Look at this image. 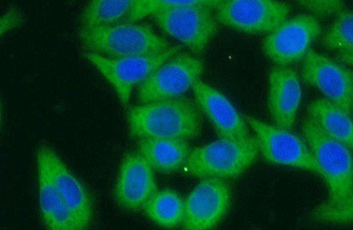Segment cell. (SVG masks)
Wrapping results in <instances>:
<instances>
[{
	"label": "cell",
	"mask_w": 353,
	"mask_h": 230,
	"mask_svg": "<svg viewBox=\"0 0 353 230\" xmlns=\"http://www.w3.org/2000/svg\"><path fill=\"white\" fill-rule=\"evenodd\" d=\"M37 163L40 208L44 225L53 230L83 229L56 188L46 164L39 157H37Z\"/></svg>",
	"instance_id": "e0dca14e"
},
{
	"label": "cell",
	"mask_w": 353,
	"mask_h": 230,
	"mask_svg": "<svg viewBox=\"0 0 353 230\" xmlns=\"http://www.w3.org/2000/svg\"><path fill=\"white\" fill-rule=\"evenodd\" d=\"M302 132L329 189V200L325 204L339 206L352 191L353 151L331 137L310 117L305 119Z\"/></svg>",
	"instance_id": "7a4b0ae2"
},
{
	"label": "cell",
	"mask_w": 353,
	"mask_h": 230,
	"mask_svg": "<svg viewBox=\"0 0 353 230\" xmlns=\"http://www.w3.org/2000/svg\"><path fill=\"white\" fill-rule=\"evenodd\" d=\"M259 142L260 152L268 162L307 170L321 176L319 165L308 144L288 129L266 124L250 115H245Z\"/></svg>",
	"instance_id": "8992f818"
},
{
	"label": "cell",
	"mask_w": 353,
	"mask_h": 230,
	"mask_svg": "<svg viewBox=\"0 0 353 230\" xmlns=\"http://www.w3.org/2000/svg\"><path fill=\"white\" fill-rule=\"evenodd\" d=\"M260 153L256 137L220 138L191 151L183 168L199 178H235L253 165Z\"/></svg>",
	"instance_id": "3957f363"
},
{
	"label": "cell",
	"mask_w": 353,
	"mask_h": 230,
	"mask_svg": "<svg viewBox=\"0 0 353 230\" xmlns=\"http://www.w3.org/2000/svg\"><path fill=\"white\" fill-rule=\"evenodd\" d=\"M138 150L154 171L163 174H169L182 169L191 153L187 140L178 138L140 140Z\"/></svg>",
	"instance_id": "ac0fdd59"
},
{
	"label": "cell",
	"mask_w": 353,
	"mask_h": 230,
	"mask_svg": "<svg viewBox=\"0 0 353 230\" xmlns=\"http://www.w3.org/2000/svg\"><path fill=\"white\" fill-rule=\"evenodd\" d=\"M135 0H90L81 15L83 28L116 24L134 8Z\"/></svg>",
	"instance_id": "44dd1931"
},
{
	"label": "cell",
	"mask_w": 353,
	"mask_h": 230,
	"mask_svg": "<svg viewBox=\"0 0 353 230\" xmlns=\"http://www.w3.org/2000/svg\"><path fill=\"white\" fill-rule=\"evenodd\" d=\"M302 75L305 83L316 88L325 99L353 112V71L319 52L309 49L304 57Z\"/></svg>",
	"instance_id": "8fae6325"
},
{
	"label": "cell",
	"mask_w": 353,
	"mask_h": 230,
	"mask_svg": "<svg viewBox=\"0 0 353 230\" xmlns=\"http://www.w3.org/2000/svg\"><path fill=\"white\" fill-rule=\"evenodd\" d=\"M301 102L299 75L286 67L273 68L269 77V110L277 127L292 131Z\"/></svg>",
	"instance_id": "2e32d148"
},
{
	"label": "cell",
	"mask_w": 353,
	"mask_h": 230,
	"mask_svg": "<svg viewBox=\"0 0 353 230\" xmlns=\"http://www.w3.org/2000/svg\"><path fill=\"white\" fill-rule=\"evenodd\" d=\"M151 220L163 228L172 229L183 223L185 218V201L176 191H157L143 208Z\"/></svg>",
	"instance_id": "ffe728a7"
},
{
	"label": "cell",
	"mask_w": 353,
	"mask_h": 230,
	"mask_svg": "<svg viewBox=\"0 0 353 230\" xmlns=\"http://www.w3.org/2000/svg\"><path fill=\"white\" fill-rule=\"evenodd\" d=\"M337 58H339V61L345 62L353 68V53L339 52L337 55Z\"/></svg>",
	"instance_id": "4316f807"
},
{
	"label": "cell",
	"mask_w": 353,
	"mask_h": 230,
	"mask_svg": "<svg viewBox=\"0 0 353 230\" xmlns=\"http://www.w3.org/2000/svg\"><path fill=\"white\" fill-rule=\"evenodd\" d=\"M308 115L324 132L353 151V119L351 113L327 99L314 100Z\"/></svg>",
	"instance_id": "d6986e66"
},
{
	"label": "cell",
	"mask_w": 353,
	"mask_h": 230,
	"mask_svg": "<svg viewBox=\"0 0 353 230\" xmlns=\"http://www.w3.org/2000/svg\"><path fill=\"white\" fill-rule=\"evenodd\" d=\"M181 49V46H175L154 55L125 58H108L91 52H85L83 56L112 85L122 105L127 106L134 87L146 81L163 63L179 55Z\"/></svg>",
	"instance_id": "5b68a950"
},
{
	"label": "cell",
	"mask_w": 353,
	"mask_h": 230,
	"mask_svg": "<svg viewBox=\"0 0 353 230\" xmlns=\"http://www.w3.org/2000/svg\"><path fill=\"white\" fill-rule=\"evenodd\" d=\"M24 15L18 8H10L2 15L0 21V31L1 36L10 32V31L17 30L24 23Z\"/></svg>",
	"instance_id": "484cf974"
},
{
	"label": "cell",
	"mask_w": 353,
	"mask_h": 230,
	"mask_svg": "<svg viewBox=\"0 0 353 230\" xmlns=\"http://www.w3.org/2000/svg\"><path fill=\"white\" fill-rule=\"evenodd\" d=\"M321 27L314 15H299L271 31L263 40V51L276 64L286 67L304 59Z\"/></svg>",
	"instance_id": "30bf717a"
},
{
	"label": "cell",
	"mask_w": 353,
	"mask_h": 230,
	"mask_svg": "<svg viewBox=\"0 0 353 230\" xmlns=\"http://www.w3.org/2000/svg\"><path fill=\"white\" fill-rule=\"evenodd\" d=\"M204 71L203 61L189 55H176L163 63L139 88L141 104L174 99L193 86Z\"/></svg>",
	"instance_id": "9c48e42d"
},
{
	"label": "cell",
	"mask_w": 353,
	"mask_h": 230,
	"mask_svg": "<svg viewBox=\"0 0 353 230\" xmlns=\"http://www.w3.org/2000/svg\"><path fill=\"white\" fill-rule=\"evenodd\" d=\"M313 217L318 222L326 224H353V189L345 202L335 207L321 204L314 211Z\"/></svg>",
	"instance_id": "cb8c5ba5"
},
{
	"label": "cell",
	"mask_w": 353,
	"mask_h": 230,
	"mask_svg": "<svg viewBox=\"0 0 353 230\" xmlns=\"http://www.w3.org/2000/svg\"><path fill=\"white\" fill-rule=\"evenodd\" d=\"M323 45L339 52L353 53V12L343 10L324 35Z\"/></svg>",
	"instance_id": "603a6c76"
},
{
	"label": "cell",
	"mask_w": 353,
	"mask_h": 230,
	"mask_svg": "<svg viewBox=\"0 0 353 230\" xmlns=\"http://www.w3.org/2000/svg\"><path fill=\"white\" fill-rule=\"evenodd\" d=\"M37 157L46 164L56 188L81 229L88 228L93 220L94 204L86 187L50 146L46 144L39 146Z\"/></svg>",
	"instance_id": "4fadbf2b"
},
{
	"label": "cell",
	"mask_w": 353,
	"mask_h": 230,
	"mask_svg": "<svg viewBox=\"0 0 353 230\" xmlns=\"http://www.w3.org/2000/svg\"><path fill=\"white\" fill-rule=\"evenodd\" d=\"M192 90L199 107L210 119L220 138L239 140L249 137L244 116L223 94L201 79L195 82Z\"/></svg>",
	"instance_id": "9a60e30c"
},
{
	"label": "cell",
	"mask_w": 353,
	"mask_h": 230,
	"mask_svg": "<svg viewBox=\"0 0 353 230\" xmlns=\"http://www.w3.org/2000/svg\"><path fill=\"white\" fill-rule=\"evenodd\" d=\"M154 171L140 153H128L122 160L115 186L114 197L119 206L129 211L144 208L159 191Z\"/></svg>",
	"instance_id": "5bb4252c"
},
{
	"label": "cell",
	"mask_w": 353,
	"mask_h": 230,
	"mask_svg": "<svg viewBox=\"0 0 353 230\" xmlns=\"http://www.w3.org/2000/svg\"><path fill=\"white\" fill-rule=\"evenodd\" d=\"M80 39L88 51L108 58L154 55L171 47L150 27L134 23L83 27Z\"/></svg>",
	"instance_id": "277c9868"
},
{
	"label": "cell",
	"mask_w": 353,
	"mask_h": 230,
	"mask_svg": "<svg viewBox=\"0 0 353 230\" xmlns=\"http://www.w3.org/2000/svg\"><path fill=\"white\" fill-rule=\"evenodd\" d=\"M223 0H135L134 8L127 17L128 23H134L165 9L188 6H203L217 8Z\"/></svg>",
	"instance_id": "7402d4cb"
},
{
	"label": "cell",
	"mask_w": 353,
	"mask_h": 230,
	"mask_svg": "<svg viewBox=\"0 0 353 230\" xmlns=\"http://www.w3.org/2000/svg\"><path fill=\"white\" fill-rule=\"evenodd\" d=\"M315 17L325 18L343 10V0H295Z\"/></svg>",
	"instance_id": "d4e9b609"
},
{
	"label": "cell",
	"mask_w": 353,
	"mask_h": 230,
	"mask_svg": "<svg viewBox=\"0 0 353 230\" xmlns=\"http://www.w3.org/2000/svg\"><path fill=\"white\" fill-rule=\"evenodd\" d=\"M152 17L166 34L196 55H203L219 28L212 9L203 6L165 9Z\"/></svg>",
	"instance_id": "52a82bcc"
},
{
	"label": "cell",
	"mask_w": 353,
	"mask_h": 230,
	"mask_svg": "<svg viewBox=\"0 0 353 230\" xmlns=\"http://www.w3.org/2000/svg\"><path fill=\"white\" fill-rule=\"evenodd\" d=\"M216 20L248 34L270 33L285 23L291 8L279 0H223Z\"/></svg>",
	"instance_id": "ba28073f"
},
{
	"label": "cell",
	"mask_w": 353,
	"mask_h": 230,
	"mask_svg": "<svg viewBox=\"0 0 353 230\" xmlns=\"http://www.w3.org/2000/svg\"><path fill=\"white\" fill-rule=\"evenodd\" d=\"M352 113H353V112H352Z\"/></svg>",
	"instance_id": "83f0119b"
},
{
	"label": "cell",
	"mask_w": 353,
	"mask_h": 230,
	"mask_svg": "<svg viewBox=\"0 0 353 230\" xmlns=\"http://www.w3.org/2000/svg\"><path fill=\"white\" fill-rule=\"evenodd\" d=\"M231 190L223 179L205 178L185 200L183 226L189 230L213 229L225 215Z\"/></svg>",
	"instance_id": "7c38bea8"
},
{
	"label": "cell",
	"mask_w": 353,
	"mask_h": 230,
	"mask_svg": "<svg viewBox=\"0 0 353 230\" xmlns=\"http://www.w3.org/2000/svg\"><path fill=\"white\" fill-rule=\"evenodd\" d=\"M129 134L135 140L197 137L203 128L198 107L191 100L178 97L132 107L128 112Z\"/></svg>",
	"instance_id": "6da1fadb"
}]
</instances>
